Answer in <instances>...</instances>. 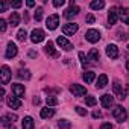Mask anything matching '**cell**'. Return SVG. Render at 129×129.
<instances>
[{
  "mask_svg": "<svg viewBox=\"0 0 129 129\" xmlns=\"http://www.w3.org/2000/svg\"><path fill=\"white\" fill-rule=\"evenodd\" d=\"M112 115H114V118H115L118 123H123V121L127 118V112H126V109H124L121 105L114 106V109H112Z\"/></svg>",
  "mask_w": 129,
  "mask_h": 129,
  "instance_id": "6da1fadb",
  "label": "cell"
},
{
  "mask_svg": "<svg viewBox=\"0 0 129 129\" xmlns=\"http://www.w3.org/2000/svg\"><path fill=\"white\" fill-rule=\"evenodd\" d=\"M70 93H72L73 96H76V97H82V96L87 94V88H85L84 85L73 84V85H70Z\"/></svg>",
  "mask_w": 129,
  "mask_h": 129,
  "instance_id": "7a4b0ae2",
  "label": "cell"
},
{
  "mask_svg": "<svg viewBox=\"0 0 129 129\" xmlns=\"http://www.w3.org/2000/svg\"><path fill=\"white\" fill-rule=\"evenodd\" d=\"M58 24H59V15H58V14H52V15L46 20V26H47L49 30H55V29L58 27Z\"/></svg>",
  "mask_w": 129,
  "mask_h": 129,
  "instance_id": "3957f363",
  "label": "cell"
},
{
  "mask_svg": "<svg viewBox=\"0 0 129 129\" xmlns=\"http://www.w3.org/2000/svg\"><path fill=\"white\" fill-rule=\"evenodd\" d=\"M11 79V69L8 66H2V70H0V81H2V85H6Z\"/></svg>",
  "mask_w": 129,
  "mask_h": 129,
  "instance_id": "277c9868",
  "label": "cell"
},
{
  "mask_svg": "<svg viewBox=\"0 0 129 129\" xmlns=\"http://www.w3.org/2000/svg\"><path fill=\"white\" fill-rule=\"evenodd\" d=\"M118 17H120L118 8L112 6V8L109 9V14H108V26H112V24H115V23H117V20H118Z\"/></svg>",
  "mask_w": 129,
  "mask_h": 129,
  "instance_id": "5b68a950",
  "label": "cell"
},
{
  "mask_svg": "<svg viewBox=\"0 0 129 129\" xmlns=\"http://www.w3.org/2000/svg\"><path fill=\"white\" fill-rule=\"evenodd\" d=\"M79 11H81V9H79V8H78L73 2H72V3H70V8H69L66 12H64V17H66L67 20H72L73 17H76V15L79 14Z\"/></svg>",
  "mask_w": 129,
  "mask_h": 129,
  "instance_id": "8992f818",
  "label": "cell"
},
{
  "mask_svg": "<svg viewBox=\"0 0 129 129\" xmlns=\"http://www.w3.org/2000/svg\"><path fill=\"white\" fill-rule=\"evenodd\" d=\"M44 38H46V34H44V30H41V29H34L32 34H30L32 43H41Z\"/></svg>",
  "mask_w": 129,
  "mask_h": 129,
  "instance_id": "52a82bcc",
  "label": "cell"
},
{
  "mask_svg": "<svg viewBox=\"0 0 129 129\" xmlns=\"http://www.w3.org/2000/svg\"><path fill=\"white\" fill-rule=\"evenodd\" d=\"M85 38H87V41H90V43H97V41L100 40V32L96 30V29H90V30H87Z\"/></svg>",
  "mask_w": 129,
  "mask_h": 129,
  "instance_id": "ba28073f",
  "label": "cell"
},
{
  "mask_svg": "<svg viewBox=\"0 0 129 129\" xmlns=\"http://www.w3.org/2000/svg\"><path fill=\"white\" fill-rule=\"evenodd\" d=\"M17 52H18V49H17L15 43L9 41V43H8V46H6V53H5V56H6L8 59H12L14 56H17Z\"/></svg>",
  "mask_w": 129,
  "mask_h": 129,
  "instance_id": "9c48e42d",
  "label": "cell"
},
{
  "mask_svg": "<svg viewBox=\"0 0 129 129\" xmlns=\"http://www.w3.org/2000/svg\"><path fill=\"white\" fill-rule=\"evenodd\" d=\"M56 43H58V46H59L61 49L67 50V52L73 49V44H72V43H70L66 37H58V38H56Z\"/></svg>",
  "mask_w": 129,
  "mask_h": 129,
  "instance_id": "30bf717a",
  "label": "cell"
},
{
  "mask_svg": "<svg viewBox=\"0 0 129 129\" xmlns=\"http://www.w3.org/2000/svg\"><path fill=\"white\" fill-rule=\"evenodd\" d=\"M78 29H79V24H76V23H67V24H64L62 32H64V35H73V34L78 32Z\"/></svg>",
  "mask_w": 129,
  "mask_h": 129,
  "instance_id": "8fae6325",
  "label": "cell"
},
{
  "mask_svg": "<svg viewBox=\"0 0 129 129\" xmlns=\"http://www.w3.org/2000/svg\"><path fill=\"white\" fill-rule=\"evenodd\" d=\"M105 52H106V55H108L111 59H117V58H118V47H117L115 44H108L106 49H105Z\"/></svg>",
  "mask_w": 129,
  "mask_h": 129,
  "instance_id": "7c38bea8",
  "label": "cell"
},
{
  "mask_svg": "<svg viewBox=\"0 0 129 129\" xmlns=\"http://www.w3.org/2000/svg\"><path fill=\"white\" fill-rule=\"evenodd\" d=\"M17 115L15 114H5L3 117H2V120H0V121H2V124L3 126H11V124H14V121H17Z\"/></svg>",
  "mask_w": 129,
  "mask_h": 129,
  "instance_id": "4fadbf2b",
  "label": "cell"
},
{
  "mask_svg": "<svg viewBox=\"0 0 129 129\" xmlns=\"http://www.w3.org/2000/svg\"><path fill=\"white\" fill-rule=\"evenodd\" d=\"M12 93L15 97L21 99V97H24V87L20 84H12Z\"/></svg>",
  "mask_w": 129,
  "mask_h": 129,
  "instance_id": "5bb4252c",
  "label": "cell"
},
{
  "mask_svg": "<svg viewBox=\"0 0 129 129\" xmlns=\"http://www.w3.org/2000/svg\"><path fill=\"white\" fill-rule=\"evenodd\" d=\"M6 103H8V106L12 108V109H17V108L21 106V100H20L18 97H15V96H14V97H12V96L8 97V99H6Z\"/></svg>",
  "mask_w": 129,
  "mask_h": 129,
  "instance_id": "9a60e30c",
  "label": "cell"
},
{
  "mask_svg": "<svg viewBox=\"0 0 129 129\" xmlns=\"http://www.w3.org/2000/svg\"><path fill=\"white\" fill-rule=\"evenodd\" d=\"M44 50H46V53H47V55H50V56H53V58H58V56H59V53L55 50V44H53L52 41H49V43L46 44Z\"/></svg>",
  "mask_w": 129,
  "mask_h": 129,
  "instance_id": "2e32d148",
  "label": "cell"
},
{
  "mask_svg": "<svg viewBox=\"0 0 129 129\" xmlns=\"http://www.w3.org/2000/svg\"><path fill=\"white\" fill-rule=\"evenodd\" d=\"M100 102H102V106H103V108H109V106L112 105V102H114V97L109 96V94H103V96L100 97Z\"/></svg>",
  "mask_w": 129,
  "mask_h": 129,
  "instance_id": "e0dca14e",
  "label": "cell"
},
{
  "mask_svg": "<svg viewBox=\"0 0 129 129\" xmlns=\"http://www.w3.org/2000/svg\"><path fill=\"white\" fill-rule=\"evenodd\" d=\"M53 115H55V109H53V108L44 106V108L41 109V117H43V118H50V117H53Z\"/></svg>",
  "mask_w": 129,
  "mask_h": 129,
  "instance_id": "ac0fdd59",
  "label": "cell"
},
{
  "mask_svg": "<svg viewBox=\"0 0 129 129\" xmlns=\"http://www.w3.org/2000/svg\"><path fill=\"white\" fill-rule=\"evenodd\" d=\"M112 88H114V93H115L117 96H120L121 99L124 97V91H123V87L120 85V82H118V81H114V85H112Z\"/></svg>",
  "mask_w": 129,
  "mask_h": 129,
  "instance_id": "d6986e66",
  "label": "cell"
},
{
  "mask_svg": "<svg viewBox=\"0 0 129 129\" xmlns=\"http://www.w3.org/2000/svg\"><path fill=\"white\" fill-rule=\"evenodd\" d=\"M21 126H23V129H34V118L32 117H24L23 118V121H21Z\"/></svg>",
  "mask_w": 129,
  "mask_h": 129,
  "instance_id": "ffe728a7",
  "label": "cell"
},
{
  "mask_svg": "<svg viewBox=\"0 0 129 129\" xmlns=\"http://www.w3.org/2000/svg\"><path fill=\"white\" fill-rule=\"evenodd\" d=\"M120 18L123 23L129 24V8H121L120 9Z\"/></svg>",
  "mask_w": 129,
  "mask_h": 129,
  "instance_id": "44dd1931",
  "label": "cell"
},
{
  "mask_svg": "<svg viewBox=\"0 0 129 129\" xmlns=\"http://www.w3.org/2000/svg\"><path fill=\"white\" fill-rule=\"evenodd\" d=\"M82 78H84V81H85L87 84H91V82H94V79H96V73H94V72H85V73L82 75Z\"/></svg>",
  "mask_w": 129,
  "mask_h": 129,
  "instance_id": "7402d4cb",
  "label": "cell"
},
{
  "mask_svg": "<svg viewBox=\"0 0 129 129\" xmlns=\"http://www.w3.org/2000/svg\"><path fill=\"white\" fill-rule=\"evenodd\" d=\"M106 84H108V76L106 75H100L99 78H97V88H103V87H106Z\"/></svg>",
  "mask_w": 129,
  "mask_h": 129,
  "instance_id": "603a6c76",
  "label": "cell"
},
{
  "mask_svg": "<svg viewBox=\"0 0 129 129\" xmlns=\"http://www.w3.org/2000/svg\"><path fill=\"white\" fill-rule=\"evenodd\" d=\"M9 24L11 26H18L20 24V15L17 12H12L11 17H9Z\"/></svg>",
  "mask_w": 129,
  "mask_h": 129,
  "instance_id": "cb8c5ba5",
  "label": "cell"
},
{
  "mask_svg": "<svg viewBox=\"0 0 129 129\" xmlns=\"http://www.w3.org/2000/svg\"><path fill=\"white\" fill-rule=\"evenodd\" d=\"M91 9H102L105 6V2L103 0H94V2H91Z\"/></svg>",
  "mask_w": 129,
  "mask_h": 129,
  "instance_id": "d4e9b609",
  "label": "cell"
},
{
  "mask_svg": "<svg viewBox=\"0 0 129 129\" xmlns=\"http://www.w3.org/2000/svg\"><path fill=\"white\" fill-rule=\"evenodd\" d=\"M17 76L20 78V79H30V72L27 70V69H24V70H20L18 73H17Z\"/></svg>",
  "mask_w": 129,
  "mask_h": 129,
  "instance_id": "484cf974",
  "label": "cell"
},
{
  "mask_svg": "<svg viewBox=\"0 0 129 129\" xmlns=\"http://www.w3.org/2000/svg\"><path fill=\"white\" fill-rule=\"evenodd\" d=\"M58 126H59V129H70L72 127V123L69 120H66V118H62V120H59Z\"/></svg>",
  "mask_w": 129,
  "mask_h": 129,
  "instance_id": "4316f807",
  "label": "cell"
},
{
  "mask_svg": "<svg viewBox=\"0 0 129 129\" xmlns=\"http://www.w3.org/2000/svg\"><path fill=\"white\" fill-rule=\"evenodd\" d=\"M46 103H47V106H55L59 103V100L55 96H49V97H46Z\"/></svg>",
  "mask_w": 129,
  "mask_h": 129,
  "instance_id": "83f0119b",
  "label": "cell"
},
{
  "mask_svg": "<svg viewBox=\"0 0 129 129\" xmlns=\"http://www.w3.org/2000/svg\"><path fill=\"white\" fill-rule=\"evenodd\" d=\"M26 38H27V32H26L24 29H20V30L17 32V40H18V41H24Z\"/></svg>",
  "mask_w": 129,
  "mask_h": 129,
  "instance_id": "f1b7e54d",
  "label": "cell"
},
{
  "mask_svg": "<svg viewBox=\"0 0 129 129\" xmlns=\"http://www.w3.org/2000/svg\"><path fill=\"white\" fill-rule=\"evenodd\" d=\"M88 59L90 61H97L99 59V52L96 49H91L90 50V55H88Z\"/></svg>",
  "mask_w": 129,
  "mask_h": 129,
  "instance_id": "f546056e",
  "label": "cell"
},
{
  "mask_svg": "<svg viewBox=\"0 0 129 129\" xmlns=\"http://www.w3.org/2000/svg\"><path fill=\"white\" fill-rule=\"evenodd\" d=\"M79 59H81V64H82V66L85 67V66H88V56H85V53L84 52H79Z\"/></svg>",
  "mask_w": 129,
  "mask_h": 129,
  "instance_id": "4dcf8cb0",
  "label": "cell"
},
{
  "mask_svg": "<svg viewBox=\"0 0 129 129\" xmlns=\"http://www.w3.org/2000/svg\"><path fill=\"white\" fill-rule=\"evenodd\" d=\"M34 17H35V20H37V21H41V18H43V8H37V11H35Z\"/></svg>",
  "mask_w": 129,
  "mask_h": 129,
  "instance_id": "1f68e13d",
  "label": "cell"
},
{
  "mask_svg": "<svg viewBox=\"0 0 129 129\" xmlns=\"http://www.w3.org/2000/svg\"><path fill=\"white\" fill-rule=\"evenodd\" d=\"M85 102H87V105H88V106H94V105H96V102H97V99H96L94 96H88V97L85 99Z\"/></svg>",
  "mask_w": 129,
  "mask_h": 129,
  "instance_id": "d6a6232c",
  "label": "cell"
},
{
  "mask_svg": "<svg viewBox=\"0 0 129 129\" xmlns=\"http://www.w3.org/2000/svg\"><path fill=\"white\" fill-rule=\"evenodd\" d=\"M76 112L79 115H87V109H84L82 106H76Z\"/></svg>",
  "mask_w": 129,
  "mask_h": 129,
  "instance_id": "836d02e7",
  "label": "cell"
},
{
  "mask_svg": "<svg viewBox=\"0 0 129 129\" xmlns=\"http://www.w3.org/2000/svg\"><path fill=\"white\" fill-rule=\"evenodd\" d=\"M0 30H2V32L6 30V21H5L3 18H0Z\"/></svg>",
  "mask_w": 129,
  "mask_h": 129,
  "instance_id": "e575fe53",
  "label": "cell"
},
{
  "mask_svg": "<svg viewBox=\"0 0 129 129\" xmlns=\"http://www.w3.org/2000/svg\"><path fill=\"white\" fill-rule=\"evenodd\" d=\"M64 3H66V2H64V0H55V2H53V6L59 8V6H62Z\"/></svg>",
  "mask_w": 129,
  "mask_h": 129,
  "instance_id": "d590c367",
  "label": "cell"
},
{
  "mask_svg": "<svg viewBox=\"0 0 129 129\" xmlns=\"http://www.w3.org/2000/svg\"><path fill=\"white\" fill-rule=\"evenodd\" d=\"M8 6H9V5H8V3H6V2H3V3H2V5H0V12H5V11H6V8H8Z\"/></svg>",
  "mask_w": 129,
  "mask_h": 129,
  "instance_id": "8d00e7d4",
  "label": "cell"
},
{
  "mask_svg": "<svg viewBox=\"0 0 129 129\" xmlns=\"http://www.w3.org/2000/svg\"><path fill=\"white\" fill-rule=\"evenodd\" d=\"M100 129H112V124H111V123H103V124L100 126Z\"/></svg>",
  "mask_w": 129,
  "mask_h": 129,
  "instance_id": "74e56055",
  "label": "cell"
},
{
  "mask_svg": "<svg viewBox=\"0 0 129 129\" xmlns=\"http://www.w3.org/2000/svg\"><path fill=\"white\" fill-rule=\"evenodd\" d=\"M87 23H90V24L94 23V15H93V14H90V15L87 17Z\"/></svg>",
  "mask_w": 129,
  "mask_h": 129,
  "instance_id": "f35d334b",
  "label": "cell"
},
{
  "mask_svg": "<svg viewBox=\"0 0 129 129\" xmlns=\"http://www.w3.org/2000/svg\"><path fill=\"white\" fill-rule=\"evenodd\" d=\"M21 5H23L21 2H14V3H11V6H12V8H15V9H17V8H20Z\"/></svg>",
  "mask_w": 129,
  "mask_h": 129,
  "instance_id": "ab89813d",
  "label": "cell"
},
{
  "mask_svg": "<svg viewBox=\"0 0 129 129\" xmlns=\"http://www.w3.org/2000/svg\"><path fill=\"white\" fill-rule=\"evenodd\" d=\"M100 115H102V114H100V111H94V112H93V117H94V118H99Z\"/></svg>",
  "mask_w": 129,
  "mask_h": 129,
  "instance_id": "60d3db41",
  "label": "cell"
},
{
  "mask_svg": "<svg viewBox=\"0 0 129 129\" xmlns=\"http://www.w3.org/2000/svg\"><path fill=\"white\" fill-rule=\"evenodd\" d=\"M27 6H29V8L35 6V2H34V0H27Z\"/></svg>",
  "mask_w": 129,
  "mask_h": 129,
  "instance_id": "b9f144b4",
  "label": "cell"
},
{
  "mask_svg": "<svg viewBox=\"0 0 129 129\" xmlns=\"http://www.w3.org/2000/svg\"><path fill=\"white\" fill-rule=\"evenodd\" d=\"M34 103H35V105H38V103H40V99H38V97H35V99H34Z\"/></svg>",
  "mask_w": 129,
  "mask_h": 129,
  "instance_id": "7bdbcfd3",
  "label": "cell"
},
{
  "mask_svg": "<svg viewBox=\"0 0 129 129\" xmlns=\"http://www.w3.org/2000/svg\"><path fill=\"white\" fill-rule=\"evenodd\" d=\"M126 69H127V70H129V61H127V62H126Z\"/></svg>",
  "mask_w": 129,
  "mask_h": 129,
  "instance_id": "ee69618b",
  "label": "cell"
},
{
  "mask_svg": "<svg viewBox=\"0 0 129 129\" xmlns=\"http://www.w3.org/2000/svg\"><path fill=\"white\" fill-rule=\"evenodd\" d=\"M9 129H15V126H14V124H11V126H9Z\"/></svg>",
  "mask_w": 129,
  "mask_h": 129,
  "instance_id": "f6af8a7d",
  "label": "cell"
},
{
  "mask_svg": "<svg viewBox=\"0 0 129 129\" xmlns=\"http://www.w3.org/2000/svg\"><path fill=\"white\" fill-rule=\"evenodd\" d=\"M127 49H129V47H127Z\"/></svg>",
  "mask_w": 129,
  "mask_h": 129,
  "instance_id": "bcb514c9",
  "label": "cell"
}]
</instances>
